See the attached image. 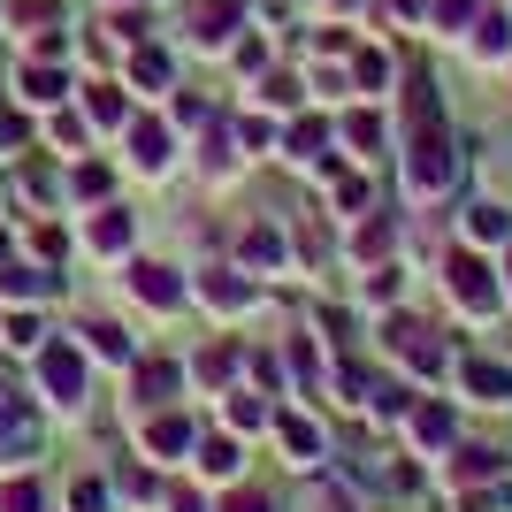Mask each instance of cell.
<instances>
[{
	"label": "cell",
	"mask_w": 512,
	"mask_h": 512,
	"mask_svg": "<svg viewBox=\"0 0 512 512\" xmlns=\"http://www.w3.org/2000/svg\"><path fill=\"white\" fill-rule=\"evenodd\" d=\"M406 115H413V130H406V184L413 192H444L451 184V138H444V107H436V92H428V77H413L406 85Z\"/></svg>",
	"instance_id": "cell-1"
},
{
	"label": "cell",
	"mask_w": 512,
	"mask_h": 512,
	"mask_svg": "<svg viewBox=\"0 0 512 512\" xmlns=\"http://www.w3.org/2000/svg\"><path fill=\"white\" fill-rule=\"evenodd\" d=\"M39 375H46V390H54V406H77V398H85V360H77L69 344H46Z\"/></svg>",
	"instance_id": "cell-2"
},
{
	"label": "cell",
	"mask_w": 512,
	"mask_h": 512,
	"mask_svg": "<svg viewBox=\"0 0 512 512\" xmlns=\"http://www.w3.org/2000/svg\"><path fill=\"white\" fill-rule=\"evenodd\" d=\"M451 299H459V306H474V314H490V306H497V291H490V268L459 253V260H451Z\"/></svg>",
	"instance_id": "cell-3"
},
{
	"label": "cell",
	"mask_w": 512,
	"mask_h": 512,
	"mask_svg": "<svg viewBox=\"0 0 512 512\" xmlns=\"http://www.w3.org/2000/svg\"><path fill=\"white\" fill-rule=\"evenodd\" d=\"M192 39H199V46H230V39H237V0L199 8V16H192Z\"/></svg>",
	"instance_id": "cell-4"
},
{
	"label": "cell",
	"mask_w": 512,
	"mask_h": 512,
	"mask_svg": "<svg viewBox=\"0 0 512 512\" xmlns=\"http://www.w3.org/2000/svg\"><path fill=\"white\" fill-rule=\"evenodd\" d=\"M130 291H138L146 306H176V299H184L176 276H169V268H153V260H146V268H130Z\"/></svg>",
	"instance_id": "cell-5"
},
{
	"label": "cell",
	"mask_w": 512,
	"mask_h": 512,
	"mask_svg": "<svg viewBox=\"0 0 512 512\" xmlns=\"http://www.w3.org/2000/svg\"><path fill=\"white\" fill-rule=\"evenodd\" d=\"M130 153H138V169H169V130L161 123H130Z\"/></svg>",
	"instance_id": "cell-6"
},
{
	"label": "cell",
	"mask_w": 512,
	"mask_h": 512,
	"mask_svg": "<svg viewBox=\"0 0 512 512\" xmlns=\"http://www.w3.org/2000/svg\"><path fill=\"white\" fill-rule=\"evenodd\" d=\"M474 54H482V62H505V54H512V23L482 16V23H474Z\"/></svg>",
	"instance_id": "cell-7"
},
{
	"label": "cell",
	"mask_w": 512,
	"mask_h": 512,
	"mask_svg": "<svg viewBox=\"0 0 512 512\" xmlns=\"http://www.w3.org/2000/svg\"><path fill=\"white\" fill-rule=\"evenodd\" d=\"M16 444H31V413H23L16 398L0 390V451H16Z\"/></svg>",
	"instance_id": "cell-8"
},
{
	"label": "cell",
	"mask_w": 512,
	"mask_h": 512,
	"mask_svg": "<svg viewBox=\"0 0 512 512\" xmlns=\"http://www.w3.org/2000/svg\"><path fill=\"white\" fill-rule=\"evenodd\" d=\"M169 390H176V367L169 360H161V367H138V398H146V406H169Z\"/></svg>",
	"instance_id": "cell-9"
},
{
	"label": "cell",
	"mask_w": 512,
	"mask_h": 512,
	"mask_svg": "<svg viewBox=\"0 0 512 512\" xmlns=\"http://www.w3.org/2000/svg\"><path fill=\"white\" fill-rule=\"evenodd\" d=\"M92 245H100V253H123V245H130V214L107 207L100 222H92Z\"/></svg>",
	"instance_id": "cell-10"
},
{
	"label": "cell",
	"mask_w": 512,
	"mask_h": 512,
	"mask_svg": "<svg viewBox=\"0 0 512 512\" xmlns=\"http://www.w3.org/2000/svg\"><path fill=\"white\" fill-rule=\"evenodd\" d=\"M16 92H23V100H62V69H23Z\"/></svg>",
	"instance_id": "cell-11"
},
{
	"label": "cell",
	"mask_w": 512,
	"mask_h": 512,
	"mask_svg": "<svg viewBox=\"0 0 512 512\" xmlns=\"http://www.w3.org/2000/svg\"><path fill=\"white\" fill-rule=\"evenodd\" d=\"M92 123H107V130H115V123H123V115H130V107H123V92H115V85H92Z\"/></svg>",
	"instance_id": "cell-12"
},
{
	"label": "cell",
	"mask_w": 512,
	"mask_h": 512,
	"mask_svg": "<svg viewBox=\"0 0 512 512\" xmlns=\"http://www.w3.org/2000/svg\"><path fill=\"white\" fill-rule=\"evenodd\" d=\"M199 467L207 474H237V444L230 436H207V444H199Z\"/></svg>",
	"instance_id": "cell-13"
},
{
	"label": "cell",
	"mask_w": 512,
	"mask_h": 512,
	"mask_svg": "<svg viewBox=\"0 0 512 512\" xmlns=\"http://www.w3.org/2000/svg\"><path fill=\"white\" fill-rule=\"evenodd\" d=\"M46 276H31V268H0V299H39Z\"/></svg>",
	"instance_id": "cell-14"
},
{
	"label": "cell",
	"mask_w": 512,
	"mask_h": 512,
	"mask_svg": "<svg viewBox=\"0 0 512 512\" xmlns=\"http://www.w3.org/2000/svg\"><path fill=\"white\" fill-rule=\"evenodd\" d=\"M85 337H92V352H107V360H130V337L115 329V321H92Z\"/></svg>",
	"instance_id": "cell-15"
},
{
	"label": "cell",
	"mask_w": 512,
	"mask_h": 512,
	"mask_svg": "<svg viewBox=\"0 0 512 512\" xmlns=\"http://www.w3.org/2000/svg\"><path fill=\"white\" fill-rule=\"evenodd\" d=\"M8 16H16V23H39V31H54V23H62V8H54V0H8Z\"/></svg>",
	"instance_id": "cell-16"
},
{
	"label": "cell",
	"mask_w": 512,
	"mask_h": 512,
	"mask_svg": "<svg viewBox=\"0 0 512 512\" xmlns=\"http://www.w3.org/2000/svg\"><path fill=\"white\" fill-rule=\"evenodd\" d=\"M130 77H138V85H169V54H153V46H138V62H130Z\"/></svg>",
	"instance_id": "cell-17"
},
{
	"label": "cell",
	"mask_w": 512,
	"mask_h": 512,
	"mask_svg": "<svg viewBox=\"0 0 512 512\" xmlns=\"http://www.w3.org/2000/svg\"><path fill=\"white\" fill-rule=\"evenodd\" d=\"M146 444H153V451H184V421H176V413H161V421L146 428Z\"/></svg>",
	"instance_id": "cell-18"
},
{
	"label": "cell",
	"mask_w": 512,
	"mask_h": 512,
	"mask_svg": "<svg viewBox=\"0 0 512 512\" xmlns=\"http://www.w3.org/2000/svg\"><path fill=\"white\" fill-rule=\"evenodd\" d=\"M46 497H39V482H8V490H0V512H39Z\"/></svg>",
	"instance_id": "cell-19"
},
{
	"label": "cell",
	"mask_w": 512,
	"mask_h": 512,
	"mask_svg": "<svg viewBox=\"0 0 512 512\" xmlns=\"http://www.w3.org/2000/svg\"><path fill=\"white\" fill-rule=\"evenodd\" d=\"M467 383H474V390H490V406H497V398L512 390V375H505V367H467Z\"/></svg>",
	"instance_id": "cell-20"
},
{
	"label": "cell",
	"mask_w": 512,
	"mask_h": 512,
	"mask_svg": "<svg viewBox=\"0 0 512 512\" xmlns=\"http://www.w3.org/2000/svg\"><path fill=\"white\" fill-rule=\"evenodd\" d=\"M459 23H474V0H436V31H459Z\"/></svg>",
	"instance_id": "cell-21"
},
{
	"label": "cell",
	"mask_w": 512,
	"mask_h": 512,
	"mask_svg": "<svg viewBox=\"0 0 512 512\" xmlns=\"http://www.w3.org/2000/svg\"><path fill=\"white\" fill-rule=\"evenodd\" d=\"M283 444L299 451V459H314V451H321V436H314V428H306V421H283Z\"/></svg>",
	"instance_id": "cell-22"
},
{
	"label": "cell",
	"mask_w": 512,
	"mask_h": 512,
	"mask_svg": "<svg viewBox=\"0 0 512 512\" xmlns=\"http://www.w3.org/2000/svg\"><path fill=\"white\" fill-rule=\"evenodd\" d=\"M352 69H360V85H367V92H383V85H390V62H383V54H360Z\"/></svg>",
	"instance_id": "cell-23"
},
{
	"label": "cell",
	"mask_w": 512,
	"mask_h": 512,
	"mask_svg": "<svg viewBox=\"0 0 512 512\" xmlns=\"http://www.w3.org/2000/svg\"><path fill=\"white\" fill-rule=\"evenodd\" d=\"M467 230H474V237H505V207H474Z\"/></svg>",
	"instance_id": "cell-24"
},
{
	"label": "cell",
	"mask_w": 512,
	"mask_h": 512,
	"mask_svg": "<svg viewBox=\"0 0 512 512\" xmlns=\"http://www.w3.org/2000/svg\"><path fill=\"white\" fill-rule=\"evenodd\" d=\"M69 512H107V490L100 482H77V490H69Z\"/></svg>",
	"instance_id": "cell-25"
},
{
	"label": "cell",
	"mask_w": 512,
	"mask_h": 512,
	"mask_svg": "<svg viewBox=\"0 0 512 512\" xmlns=\"http://www.w3.org/2000/svg\"><path fill=\"white\" fill-rule=\"evenodd\" d=\"M344 130H352V146H367V153L383 146V123H375V115H352V123H344Z\"/></svg>",
	"instance_id": "cell-26"
},
{
	"label": "cell",
	"mask_w": 512,
	"mask_h": 512,
	"mask_svg": "<svg viewBox=\"0 0 512 512\" xmlns=\"http://www.w3.org/2000/svg\"><path fill=\"white\" fill-rule=\"evenodd\" d=\"M260 100H268V107H299V85H291V77H268V85H260Z\"/></svg>",
	"instance_id": "cell-27"
},
{
	"label": "cell",
	"mask_w": 512,
	"mask_h": 512,
	"mask_svg": "<svg viewBox=\"0 0 512 512\" xmlns=\"http://www.w3.org/2000/svg\"><path fill=\"white\" fill-rule=\"evenodd\" d=\"M207 299H214V306H245V283H230V276H207Z\"/></svg>",
	"instance_id": "cell-28"
},
{
	"label": "cell",
	"mask_w": 512,
	"mask_h": 512,
	"mask_svg": "<svg viewBox=\"0 0 512 512\" xmlns=\"http://www.w3.org/2000/svg\"><path fill=\"white\" fill-rule=\"evenodd\" d=\"M230 512H268V505H260V497H237V505Z\"/></svg>",
	"instance_id": "cell-29"
}]
</instances>
